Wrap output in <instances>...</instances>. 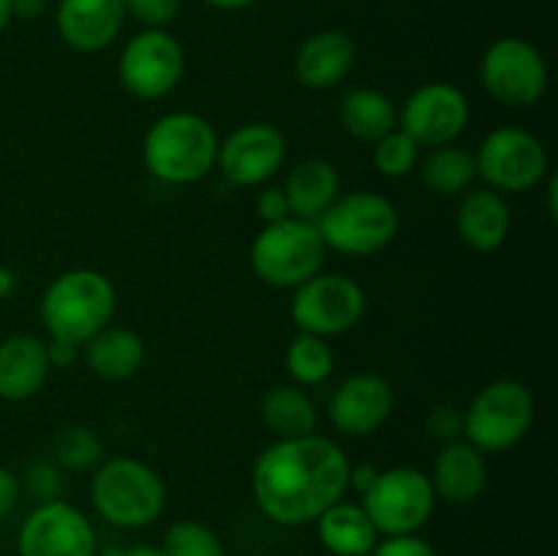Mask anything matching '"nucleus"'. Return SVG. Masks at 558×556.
I'll use <instances>...</instances> for the list:
<instances>
[{
	"label": "nucleus",
	"mask_w": 558,
	"mask_h": 556,
	"mask_svg": "<svg viewBox=\"0 0 558 556\" xmlns=\"http://www.w3.org/2000/svg\"><path fill=\"white\" fill-rule=\"evenodd\" d=\"M349 469L347 452L327 436L276 439L256 458L251 494L272 523L305 527L347 496Z\"/></svg>",
	"instance_id": "1"
},
{
	"label": "nucleus",
	"mask_w": 558,
	"mask_h": 556,
	"mask_svg": "<svg viewBox=\"0 0 558 556\" xmlns=\"http://www.w3.org/2000/svg\"><path fill=\"white\" fill-rule=\"evenodd\" d=\"M218 134L207 118L196 112H167L147 129L142 140V161L147 172L169 185H191L216 169Z\"/></svg>",
	"instance_id": "2"
},
{
	"label": "nucleus",
	"mask_w": 558,
	"mask_h": 556,
	"mask_svg": "<svg viewBox=\"0 0 558 556\" xmlns=\"http://www.w3.org/2000/svg\"><path fill=\"white\" fill-rule=\"evenodd\" d=\"M114 309L118 292L112 281L93 267L60 273L41 294L44 330L54 341H69L80 349L112 322Z\"/></svg>",
	"instance_id": "3"
},
{
	"label": "nucleus",
	"mask_w": 558,
	"mask_h": 556,
	"mask_svg": "<svg viewBox=\"0 0 558 556\" xmlns=\"http://www.w3.org/2000/svg\"><path fill=\"white\" fill-rule=\"evenodd\" d=\"M90 501L112 527L142 529L163 512L167 485L161 474L140 458H107L93 469Z\"/></svg>",
	"instance_id": "4"
},
{
	"label": "nucleus",
	"mask_w": 558,
	"mask_h": 556,
	"mask_svg": "<svg viewBox=\"0 0 558 556\" xmlns=\"http://www.w3.org/2000/svg\"><path fill=\"white\" fill-rule=\"evenodd\" d=\"M327 251L343 256H374L396 240L401 213L379 191H349L327 207L316 221Z\"/></svg>",
	"instance_id": "5"
},
{
	"label": "nucleus",
	"mask_w": 558,
	"mask_h": 556,
	"mask_svg": "<svg viewBox=\"0 0 558 556\" xmlns=\"http://www.w3.org/2000/svg\"><path fill=\"white\" fill-rule=\"evenodd\" d=\"M325 259L327 245L319 229L303 218L265 223L251 243V267L256 278L276 289H298L322 273Z\"/></svg>",
	"instance_id": "6"
},
{
	"label": "nucleus",
	"mask_w": 558,
	"mask_h": 556,
	"mask_svg": "<svg viewBox=\"0 0 558 556\" xmlns=\"http://www.w3.org/2000/svg\"><path fill=\"white\" fill-rule=\"evenodd\" d=\"M534 423V396L523 382L494 379L463 409V439L485 456H499L526 439Z\"/></svg>",
	"instance_id": "7"
},
{
	"label": "nucleus",
	"mask_w": 558,
	"mask_h": 556,
	"mask_svg": "<svg viewBox=\"0 0 558 556\" xmlns=\"http://www.w3.org/2000/svg\"><path fill=\"white\" fill-rule=\"evenodd\" d=\"M477 178L494 191L523 194L548 178L550 158L543 140L521 125H499L488 131L474 150Z\"/></svg>",
	"instance_id": "8"
},
{
	"label": "nucleus",
	"mask_w": 558,
	"mask_h": 556,
	"mask_svg": "<svg viewBox=\"0 0 558 556\" xmlns=\"http://www.w3.org/2000/svg\"><path fill=\"white\" fill-rule=\"evenodd\" d=\"M434 507V485L417 467L379 469L374 485L363 494V510L385 537L417 534L430 521Z\"/></svg>",
	"instance_id": "9"
},
{
	"label": "nucleus",
	"mask_w": 558,
	"mask_h": 556,
	"mask_svg": "<svg viewBox=\"0 0 558 556\" xmlns=\"http://www.w3.org/2000/svg\"><path fill=\"white\" fill-rule=\"evenodd\" d=\"M368 298L354 278L343 273H316L300 283L289 303V316L300 333L319 338L343 336L363 322Z\"/></svg>",
	"instance_id": "10"
},
{
	"label": "nucleus",
	"mask_w": 558,
	"mask_h": 556,
	"mask_svg": "<svg viewBox=\"0 0 558 556\" xmlns=\"http://www.w3.org/2000/svg\"><path fill=\"white\" fill-rule=\"evenodd\" d=\"M480 82L501 107L529 109L548 90V63L526 38H496L480 58Z\"/></svg>",
	"instance_id": "11"
},
{
	"label": "nucleus",
	"mask_w": 558,
	"mask_h": 556,
	"mask_svg": "<svg viewBox=\"0 0 558 556\" xmlns=\"http://www.w3.org/2000/svg\"><path fill=\"white\" fill-rule=\"evenodd\" d=\"M185 74L183 44L169 31L145 27L125 41L118 60V80L134 98L158 101L180 85Z\"/></svg>",
	"instance_id": "12"
},
{
	"label": "nucleus",
	"mask_w": 558,
	"mask_h": 556,
	"mask_svg": "<svg viewBox=\"0 0 558 556\" xmlns=\"http://www.w3.org/2000/svg\"><path fill=\"white\" fill-rule=\"evenodd\" d=\"M472 107L461 87L450 82H425L398 107V129L420 147L452 145L466 131Z\"/></svg>",
	"instance_id": "13"
},
{
	"label": "nucleus",
	"mask_w": 558,
	"mask_h": 556,
	"mask_svg": "<svg viewBox=\"0 0 558 556\" xmlns=\"http://www.w3.org/2000/svg\"><path fill=\"white\" fill-rule=\"evenodd\" d=\"M287 153V136L278 125L267 120H251L218 142L216 167L232 185L254 189L267 183L283 167Z\"/></svg>",
	"instance_id": "14"
},
{
	"label": "nucleus",
	"mask_w": 558,
	"mask_h": 556,
	"mask_svg": "<svg viewBox=\"0 0 558 556\" xmlns=\"http://www.w3.org/2000/svg\"><path fill=\"white\" fill-rule=\"evenodd\" d=\"M20 556H96V529L63 499L41 501L16 534Z\"/></svg>",
	"instance_id": "15"
},
{
	"label": "nucleus",
	"mask_w": 558,
	"mask_h": 556,
	"mask_svg": "<svg viewBox=\"0 0 558 556\" xmlns=\"http://www.w3.org/2000/svg\"><path fill=\"white\" fill-rule=\"evenodd\" d=\"M396 392L379 374H352L332 390L327 418L343 436H371L390 420Z\"/></svg>",
	"instance_id": "16"
},
{
	"label": "nucleus",
	"mask_w": 558,
	"mask_h": 556,
	"mask_svg": "<svg viewBox=\"0 0 558 556\" xmlns=\"http://www.w3.org/2000/svg\"><path fill=\"white\" fill-rule=\"evenodd\" d=\"M123 22L125 11L120 0H60L54 16L60 38L82 55L112 47Z\"/></svg>",
	"instance_id": "17"
},
{
	"label": "nucleus",
	"mask_w": 558,
	"mask_h": 556,
	"mask_svg": "<svg viewBox=\"0 0 558 556\" xmlns=\"http://www.w3.org/2000/svg\"><path fill=\"white\" fill-rule=\"evenodd\" d=\"M357 60L354 38L343 31H319L294 52V76L308 90H330L341 85Z\"/></svg>",
	"instance_id": "18"
},
{
	"label": "nucleus",
	"mask_w": 558,
	"mask_h": 556,
	"mask_svg": "<svg viewBox=\"0 0 558 556\" xmlns=\"http://www.w3.org/2000/svg\"><path fill=\"white\" fill-rule=\"evenodd\" d=\"M428 478L436 499H445L450 505H469L480 499L488 485V461H485V452H480L472 442L452 439L445 442L436 452L434 472Z\"/></svg>",
	"instance_id": "19"
},
{
	"label": "nucleus",
	"mask_w": 558,
	"mask_h": 556,
	"mask_svg": "<svg viewBox=\"0 0 558 556\" xmlns=\"http://www.w3.org/2000/svg\"><path fill=\"white\" fill-rule=\"evenodd\" d=\"M458 238L480 254L499 251L512 229V213L505 196L494 189H469L456 210Z\"/></svg>",
	"instance_id": "20"
},
{
	"label": "nucleus",
	"mask_w": 558,
	"mask_h": 556,
	"mask_svg": "<svg viewBox=\"0 0 558 556\" xmlns=\"http://www.w3.org/2000/svg\"><path fill=\"white\" fill-rule=\"evenodd\" d=\"M49 376L47 341L33 333H14L0 341V398L27 401Z\"/></svg>",
	"instance_id": "21"
},
{
	"label": "nucleus",
	"mask_w": 558,
	"mask_h": 556,
	"mask_svg": "<svg viewBox=\"0 0 558 556\" xmlns=\"http://www.w3.org/2000/svg\"><path fill=\"white\" fill-rule=\"evenodd\" d=\"M281 189L289 200L292 218L316 223L341 194V178L327 158H303L289 169Z\"/></svg>",
	"instance_id": "22"
},
{
	"label": "nucleus",
	"mask_w": 558,
	"mask_h": 556,
	"mask_svg": "<svg viewBox=\"0 0 558 556\" xmlns=\"http://www.w3.org/2000/svg\"><path fill=\"white\" fill-rule=\"evenodd\" d=\"M82 358H85L87 368L101 379L123 382L140 374L147 349L140 333L129 330V327L107 325L90 341L82 343Z\"/></svg>",
	"instance_id": "23"
},
{
	"label": "nucleus",
	"mask_w": 558,
	"mask_h": 556,
	"mask_svg": "<svg viewBox=\"0 0 558 556\" xmlns=\"http://www.w3.org/2000/svg\"><path fill=\"white\" fill-rule=\"evenodd\" d=\"M322 545L336 556H365L376 548L381 534L357 501H336L316 518Z\"/></svg>",
	"instance_id": "24"
},
{
	"label": "nucleus",
	"mask_w": 558,
	"mask_h": 556,
	"mask_svg": "<svg viewBox=\"0 0 558 556\" xmlns=\"http://www.w3.org/2000/svg\"><path fill=\"white\" fill-rule=\"evenodd\" d=\"M338 120L349 136L374 145L398 129V104L376 87H352L338 104Z\"/></svg>",
	"instance_id": "25"
},
{
	"label": "nucleus",
	"mask_w": 558,
	"mask_h": 556,
	"mask_svg": "<svg viewBox=\"0 0 558 556\" xmlns=\"http://www.w3.org/2000/svg\"><path fill=\"white\" fill-rule=\"evenodd\" d=\"M259 414L265 428L276 439H300L316 434L319 412L314 401L298 385H276L262 396Z\"/></svg>",
	"instance_id": "26"
},
{
	"label": "nucleus",
	"mask_w": 558,
	"mask_h": 556,
	"mask_svg": "<svg viewBox=\"0 0 558 556\" xmlns=\"http://www.w3.org/2000/svg\"><path fill=\"white\" fill-rule=\"evenodd\" d=\"M417 172L434 194L463 196L477 180V161L472 150L452 142V145L428 147V153L420 156Z\"/></svg>",
	"instance_id": "27"
},
{
	"label": "nucleus",
	"mask_w": 558,
	"mask_h": 556,
	"mask_svg": "<svg viewBox=\"0 0 558 556\" xmlns=\"http://www.w3.org/2000/svg\"><path fill=\"white\" fill-rule=\"evenodd\" d=\"M283 365H287V374L292 376L294 385L316 387L325 385L332 376V371H336V352L327 343V338L298 333L289 341Z\"/></svg>",
	"instance_id": "28"
},
{
	"label": "nucleus",
	"mask_w": 558,
	"mask_h": 556,
	"mask_svg": "<svg viewBox=\"0 0 558 556\" xmlns=\"http://www.w3.org/2000/svg\"><path fill=\"white\" fill-rule=\"evenodd\" d=\"M52 461L69 472H93L104 461L101 436L87 425H63L52 436Z\"/></svg>",
	"instance_id": "29"
},
{
	"label": "nucleus",
	"mask_w": 558,
	"mask_h": 556,
	"mask_svg": "<svg viewBox=\"0 0 558 556\" xmlns=\"http://www.w3.org/2000/svg\"><path fill=\"white\" fill-rule=\"evenodd\" d=\"M420 150H423V147H420L412 136H407L401 129H396L374 142L371 161H374V169L381 178L401 180L407 178V174L417 172L420 156H423Z\"/></svg>",
	"instance_id": "30"
},
{
	"label": "nucleus",
	"mask_w": 558,
	"mask_h": 556,
	"mask_svg": "<svg viewBox=\"0 0 558 556\" xmlns=\"http://www.w3.org/2000/svg\"><path fill=\"white\" fill-rule=\"evenodd\" d=\"M161 548L167 556H227L218 534L194 518L172 523L163 534Z\"/></svg>",
	"instance_id": "31"
},
{
	"label": "nucleus",
	"mask_w": 558,
	"mask_h": 556,
	"mask_svg": "<svg viewBox=\"0 0 558 556\" xmlns=\"http://www.w3.org/2000/svg\"><path fill=\"white\" fill-rule=\"evenodd\" d=\"M120 3L125 14L153 31H167L180 11V0H120Z\"/></svg>",
	"instance_id": "32"
},
{
	"label": "nucleus",
	"mask_w": 558,
	"mask_h": 556,
	"mask_svg": "<svg viewBox=\"0 0 558 556\" xmlns=\"http://www.w3.org/2000/svg\"><path fill=\"white\" fill-rule=\"evenodd\" d=\"M425 428H428L430 436H436L441 445L452 439H463V409L447 407V403L434 407L430 409L428 420H425Z\"/></svg>",
	"instance_id": "33"
},
{
	"label": "nucleus",
	"mask_w": 558,
	"mask_h": 556,
	"mask_svg": "<svg viewBox=\"0 0 558 556\" xmlns=\"http://www.w3.org/2000/svg\"><path fill=\"white\" fill-rule=\"evenodd\" d=\"M27 485L41 501L58 499V491L63 485L60 480V467L54 461H36L27 469Z\"/></svg>",
	"instance_id": "34"
},
{
	"label": "nucleus",
	"mask_w": 558,
	"mask_h": 556,
	"mask_svg": "<svg viewBox=\"0 0 558 556\" xmlns=\"http://www.w3.org/2000/svg\"><path fill=\"white\" fill-rule=\"evenodd\" d=\"M374 556H439L428 540L417 537V534H398V537H385L376 543L371 551Z\"/></svg>",
	"instance_id": "35"
},
{
	"label": "nucleus",
	"mask_w": 558,
	"mask_h": 556,
	"mask_svg": "<svg viewBox=\"0 0 558 556\" xmlns=\"http://www.w3.org/2000/svg\"><path fill=\"white\" fill-rule=\"evenodd\" d=\"M256 213L265 223H278L283 218H292V210H289V200L283 194L281 185H265V189L256 194Z\"/></svg>",
	"instance_id": "36"
},
{
	"label": "nucleus",
	"mask_w": 558,
	"mask_h": 556,
	"mask_svg": "<svg viewBox=\"0 0 558 556\" xmlns=\"http://www.w3.org/2000/svg\"><path fill=\"white\" fill-rule=\"evenodd\" d=\"M16 499H20V480H16L11 469L0 467V518H5L14 510Z\"/></svg>",
	"instance_id": "37"
},
{
	"label": "nucleus",
	"mask_w": 558,
	"mask_h": 556,
	"mask_svg": "<svg viewBox=\"0 0 558 556\" xmlns=\"http://www.w3.org/2000/svg\"><path fill=\"white\" fill-rule=\"evenodd\" d=\"M47 358H49V368H71L74 360L80 358V347H74V343L69 341H54V338H49Z\"/></svg>",
	"instance_id": "38"
},
{
	"label": "nucleus",
	"mask_w": 558,
	"mask_h": 556,
	"mask_svg": "<svg viewBox=\"0 0 558 556\" xmlns=\"http://www.w3.org/2000/svg\"><path fill=\"white\" fill-rule=\"evenodd\" d=\"M376 474H379V469L368 467V463H365V467H352V469H349V488H354V491H360V494H365V491H368L371 485H374Z\"/></svg>",
	"instance_id": "39"
},
{
	"label": "nucleus",
	"mask_w": 558,
	"mask_h": 556,
	"mask_svg": "<svg viewBox=\"0 0 558 556\" xmlns=\"http://www.w3.org/2000/svg\"><path fill=\"white\" fill-rule=\"evenodd\" d=\"M47 11V0H11V14L20 20H36Z\"/></svg>",
	"instance_id": "40"
},
{
	"label": "nucleus",
	"mask_w": 558,
	"mask_h": 556,
	"mask_svg": "<svg viewBox=\"0 0 558 556\" xmlns=\"http://www.w3.org/2000/svg\"><path fill=\"white\" fill-rule=\"evenodd\" d=\"M107 556H167V554H163V548H156V545H136V548L114 551V554H107Z\"/></svg>",
	"instance_id": "41"
},
{
	"label": "nucleus",
	"mask_w": 558,
	"mask_h": 556,
	"mask_svg": "<svg viewBox=\"0 0 558 556\" xmlns=\"http://www.w3.org/2000/svg\"><path fill=\"white\" fill-rule=\"evenodd\" d=\"M205 3L218 11H238V9H245V5H251L254 0H205Z\"/></svg>",
	"instance_id": "42"
},
{
	"label": "nucleus",
	"mask_w": 558,
	"mask_h": 556,
	"mask_svg": "<svg viewBox=\"0 0 558 556\" xmlns=\"http://www.w3.org/2000/svg\"><path fill=\"white\" fill-rule=\"evenodd\" d=\"M16 287V276L11 270H5V267H0V298H5V294H11V289Z\"/></svg>",
	"instance_id": "43"
},
{
	"label": "nucleus",
	"mask_w": 558,
	"mask_h": 556,
	"mask_svg": "<svg viewBox=\"0 0 558 556\" xmlns=\"http://www.w3.org/2000/svg\"><path fill=\"white\" fill-rule=\"evenodd\" d=\"M11 20H14V14H11V0H0V36L5 33Z\"/></svg>",
	"instance_id": "44"
},
{
	"label": "nucleus",
	"mask_w": 558,
	"mask_h": 556,
	"mask_svg": "<svg viewBox=\"0 0 558 556\" xmlns=\"http://www.w3.org/2000/svg\"><path fill=\"white\" fill-rule=\"evenodd\" d=\"M556 194H558V180L556 178H550L548 180V216L554 218L556 221Z\"/></svg>",
	"instance_id": "45"
}]
</instances>
